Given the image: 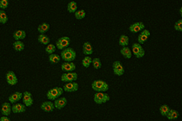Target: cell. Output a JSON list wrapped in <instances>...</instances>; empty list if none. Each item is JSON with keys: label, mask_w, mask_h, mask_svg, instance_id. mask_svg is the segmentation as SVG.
Here are the masks:
<instances>
[{"label": "cell", "mask_w": 182, "mask_h": 121, "mask_svg": "<svg viewBox=\"0 0 182 121\" xmlns=\"http://www.w3.org/2000/svg\"><path fill=\"white\" fill-rule=\"evenodd\" d=\"M68 103V100L65 97H59L58 99L54 100V107L57 110H61L66 106Z\"/></svg>", "instance_id": "obj_14"}, {"label": "cell", "mask_w": 182, "mask_h": 121, "mask_svg": "<svg viewBox=\"0 0 182 121\" xmlns=\"http://www.w3.org/2000/svg\"><path fill=\"white\" fill-rule=\"evenodd\" d=\"M26 111V106L22 103H14L11 106V112L14 113H22Z\"/></svg>", "instance_id": "obj_19"}, {"label": "cell", "mask_w": 182, "mask_h": 121, "mask_svg": "<svg viewBox=\"0 0 182 121\" xmlns=\"http://www.w3.org/2000/svg\"><path fill=\"white\" fill-rule=\"evenodd\" d=\"M179 13H180V15L182 16V8H180V10H179Z\"/></svg>", "instance_id": "obj_39"}, {"label": "cell", "mask_w": 182, "mask_h": 121, "mask_svg": "<svg viewBox=\"0 0 182 121\" xmlns=\"http://www.w3.org/2000/svg\"><path fill=\"white\" fill-rule=\"evenodd\" d=\"M56 46L53 44H49L48 45H46V47L45 49L46 52L49 55L54 54V52L56 51Z\"/></svg>", "instance_id": "obj_35"}, {"label": "cell", "mask_w": 182, "mask_h": 121, "mask_svg": "<svg viewBox=\"0 0 182 121\" xmlns=\"http://www.w3.org/2000/svg\"></svg>", "instance_id": "obj_40"}, {"label": "cell", "mask_w": 182, "mask_h": 121, "mask_svg": "<svg viewBox=\"0 0 182 121\" xmlns=\"http://www.w3.org/2000/svg\"><path fill=\"white\" fill-rule=\"evenodd\" d=\"M170 109V107L169 106H167V105H162V106L159 107V112H160L161 115L166 117L168 113L169 112Z\"/></svg>", "instance_id": "obj_31"}, {"label": "cell", "mask_w": 182, "mask_h": 121, "mask_svg": "<svg viewBox=\"0 0 182 121\" xmlns=\"http://www.w3.org/2000/svg\"><path fill=\"white\" fill-rule=\"evenodd\" d=\"M150 35H151L150 31L149 30H147V29H144V30H142L141 31V33L139 34L138 38H137V42H138L137 43L141 45L144 44V43L147 42L148 38H149Z\"/></svg>", "instance_id": "obj_13"}, {"label": "cell", "mask_w": 182, "mask_h": 121, "mask_svg": "<svg viewBox=\"0 0 182 121\" xmlns=\"http://www.w3.org/2000/svg\"><path fill=\"white\" fill-rule=\"evenodd\" d=\"M38 42L43 45H48L51 42V39L46 34H40L38 36Z\"/></svg>", "instance_id": "obj_25"}, {"label": "cell", "mask_w": 182, "mask_h": 121, "mask_svg": "<svg viewBox=\"0 0 182 121\" xmlns=\"http://www.w3.org/2000/svg\"><path fill=\"white\" fill-rule=\"evenodd\" d=\"M179 113L177 111L174 110V109H170V111L166 117L167 118L168 120H176L179 118Z\"/></svg>", "instance_id": "obj_24"}, {"label": "cell", "mask_w": 182, "mask_h": 121, "mask_svg": "<svg viewBox=\"0 0 182 121\" xmlns=\"http://www.w3.org/2000/svg\"><path fill=\"white\" fill-rule=\"evenodd\" d=\"M26 36V31L24 30H21V29H19V30L15 31L13 34V38H14L16 41H21L24 39Z\"/></svg>", "instance_id": "obj_21"}, {"label": "cell", "mask_w": 182, "mask_h": 121, "mask_svg": "<svg viewBox=\"0 0 182 121\" xmlns=\"http://www.w3.org/2000/svg\"><path fill=\"white\" fill-rule=\"evenodd\" d=\"M83 53L85 56L91 55L93 53V48L90 42H86L83 44Z\"/></svg>", "instance_id": "obj_20"}, {"label": "cell", "mask_w": 182, "mask_h": 121, "mask_svg": "<svg viewBox=\"0 0 182 121\" xmlns=\"http://www.w3.org/2000/svg\"><path fill=\"white\" fill-rule=\"evenodd\" d=\"M92 58L89 56H86L83 60H82V65L85 68H89L91 63H92Z\"/></svg>", "instance_id": "obj_33"}, {"label": "cell", "mask_w": 182, "mask_h": 121, "mask_svg": "<svg viewBox=\"0 0 182 121\" xmlns=\"http://www.w3.org/2000/svg\"><path fill=\"white\" fill-rule=\"evenodd\" d=\"M9 17L4 10H0V24H5L7 23Z\"/></svg>", "instance_id": "obj_30"}, {"label": "cell", "mask_w": 182, "mask_h": 121, "mask_svg": "<svg viewBox=\"0 0 182 121\" xmlns=\"http://www.w3.org/2000/svg\"><path fill=\"white\" fill-rule=\"evenodd\" d=\"M61 70L64 73L73 72L76 68V66L73 62H63L61 66Z\"/></svg>", "instance_id": "obj_16"}, {"label": "cell", "mask_w": 182, "mask_h": 121, "mask_svg": "<svg viewBox=\"0 0 182 121\" xmlns=\"http://www.w3.org/2000/svg\"><path fill=\"white\" fill-rule=\"evenodd\" d=\"M22 96H23L22 93L17 91V92H14L9 96V101H10V103L11 104L17 103L18 101H19L20 100L22 99Z\"/></svg>", "instance_id": "obj_18"}, {"label": "cell", "mask_w": 182, "mask_h": 121, "mask_svg": "<svg viewBox=\"0 0 182 121\" xmlns=\"http://www.w3.org/2000/svg\"><path fill=\"white\" fill-rule=\"evenodd\" d=\"M120 51V54H122V56L126 59L131 58L132 56H133L131 49H130V48H129L128 46L122 47Z\"/></svg>", "instance_id": "obj_22"}, {"label": "cell", "mask_w": 182, "mask_h": 121, "mask_svg": "<svg viewBox=\"0 0 182 121\" xmlns=\"http://www.w3.org/2000/svg\"><path fill=\"white\" fill-rule=\"evenodd\" d=\"M78 10V4L76 2L71 1L68 4L67 11L69 13H75Z\"/></svg>", "instance_id": "obj_27"}, {"label": "cell", "mask_w": 182, "mask_h": 121, "mask_svg": "<svg viewBox=\"0 0 182 121\" xmlns=\"http://www.w3.org/2000/svg\"><path fill=\"white\" fill-rule=\"evenodd\" d=\"M129 38L127 35H125V34H122L120 36L119 38V45L121 46L122 47L127 46L129 45Z\"/></svg>", "instance_id": "obj_26"}, {"label": "cell", "mask_w": 182, "mask_h": 121, "mask_svg": "<svg viewBox=\"0 0 182 121\" xmlns=\"http://www.w3.org/2000/svg\"><path fill=\"white\" fill-rule=\"evenodd\" d=\"M75 17H76V19L78 20H81L83 19L85 17L86 15V12L84 10H77L76 12L74 13Z\"/></svg>", "instance_id": "obj_32"}, {"label": "cell", "mask_w": 182, "mask_h": 121, "mask_svg": "<svg viewBox=\"0 0 182 121\" xmlns=\"http://www.w3.org/2000/svg\"><path fill=\"white\" fill-rule=\"evenodd\" d=\"M91 87L95 92L105 93L109 90L108 83L102 80H95L91 84Z\"/></svg>", "instance_id": "obj_2"}, {"label": "cell", "mask_w": 182, "mask_h": 121, "mask_svg": "<svg viewBox=\"0 0 182 121\" xmlns=\"http://www.w3.org/2000/svg\"><path fill=\"white\" fill-rule=\"evenodd\" d=\"M50 29V24L48 23L44 22L38 25L37 30L41 34H45Z\"/></svg>", "instance_id": "obj_23"}, {"label": "cell", "mask_w": 182, "mask_h": 121, "mask_svg": "<svg viewBox=\"0 0 182 121\" xmlns=\"http://www.w3.org/2000/svg\"><path fill=\"white\" fill-rule=\"evenodd\" d=\"M60 56L64 62H73L76 58V52L73 48L68 47L62 50Z\"/></svg>", "instance_id": "obj_1"}, {"label": "cell", "mask_w": 182, "mask_h": 121, "mask_svg": "<svg viewBox=\"0 0 182 121\" xmlns=\"http://www.w3.org/2000/svg\"><path fill=\"white\" fill-rule=\"evenodd\" d=\"M110 99L108 93L103 92H96L94 95V102L97 105H102L109 101Z\"/></svg>", "instance_id": "obj_4"}, {"label": "cell", "mask_w": 182, "mask_h": 121, "mask_svg": "<svg viewBox=\"0 0 182 121\" xmlns=\"http://www.w3.org/2000/svg\"><path fill=\"white\" fill-rule=\"evenodd\" d=\"M113 71L114 74L117 76H122L125 72L124 66L120 61H114L113 63Z\"/></svg>", "instance_id": "obj_8"}, {"label": "cell", "mask_w": 182, "mask_h": 121, "mask_svg": "<svg viewBox=\"0 0 182 121\" xmlns=\"http://www.w3.org/2000/svg\"><path fill=\"white\" fill-rule=\"evenodd\" d=\"M78 75L76 72H69V73H63L61 75V80L62 82L65 83H70V82H76L78 80Z\"/></svg>", "instance_id": "obj_7"}, {"label": "cell", "mask_w": 182, "mask_h": 121, "mask_svg": "<svg viewBox=\"0 0 182 121\" xmlns=\"http://www.w3.org/2000/svg\"><path fill=\"white\" fill-rule=\"evenodd\" d=\"M0 113H1L4 116H8L10 115L11 113V106L10 103L5 102L2 104L0 107Z\"/></svg>", "instance_id": "obj_17"}, {"label": "cell", "mask_w": 182, "mask_h": 121, "mask_svg": "<svg viewBox=\"0 0 182 121\" xmlns=\"http://www.w3.org/2000/svg\"><path fill=\"white\" fill-rule=\"evenodd\" d=\"M174 29L177 31H182V19H179L174 24Z\"/></svg>", "instance_id": "obj_36"}, {"label": "cell", "mask_w": 182, "mask_h": 121, "mask_svg": "<svg viewBox=\"0 0 182 121\" xmlns=\"http://www.w3.org/2000/svg\"><path fill=\"white\" fill-rule=\"evenodd\" d=\"M22 100L24 105L26 107H30L34 104V99L32 94L29 91H25L23 93Z\"/></svg>", "instance_id": "obj_10"}, {"label": "cell", "mask_w": 182, "mask_h": 121, "mask_svg": "<svg viewBox=\"0 0 182 121\" xmlns=\"http://www.w3.org/2000/svg\"><path fill=\"white\" fill-rule=\"evenodd\" d=\"M13 48L16 51H22L24 49L25 45L21 41H16L13 43Z\"/></svg>", "instance_id": "obj_28"}, {"label": "cell", "mask_w": 182, "mask_h": 121, "mask_svg": "<svg viewBox=\"0 0 182 121\" xmlns=\"http://www.w3.org/2000/svg\"><path fill=\"white\" fill-rule=\"evenodd\" d=\"M131 51L132 54H134L136 58H142L145 55V51L144 48L142 47V45L138 44V43H134V44H133Z\"/></svg>", "instance_id": "obj_5"}, {"label": "cell", "mask_w": 182, "mask_h": 121, "mask_svg": "<svg viewBox=\"0 0 182 121\" xmlns=\"http://www.w3.org/2000/svg\"><path fill=\"white\" fill-rule=\"evenodd\" d=\"M92 64L95 69H100L102 67V62L100 58H95L92 59Z\"/></svg>", "instance_id": "obj_34"}, {"label": "cell", "mask_w": 182, "mask_h": 121, "mask_svg": "<svg viewBox=\"0 0 182 121\" xmlns=\"http://www.w3.org/2000/svg\"><path fill=\"white\" fill-rule=\"evenodd\" d=\"M70 44V38L68 36H62L58 38L56 42V47L59 50H63L65 48L69 47Z\"/></svg>", "instance_id": "obj_6"}, {"label": "cell", "mask_w": 182, "mask_h": 121, "mask_svg": "<svg viewBox=\"0 0 182 121\" xmlns=\"http://www.w3.org/2000/svg\"><path fill=\"white\" fill-rule=\"evenodd\" d=\"M9 1L8 0H0V9L1 10H4L8 7Z\"/></svg>", "instance_id": "obj_37"}, {"label": "cell", "mask_w": 182, "mask_h": 121, "mask_svg": "<svg viewBox=\"0 0 182 121\" xmlns=\"http://www.w3.org/2000/svg\"><path fill=\"white\" fill-rule=\"evenodd\" d=\"M63 88L61 87H54L53 88H51L50 90L48 91L46 93V97L49 100H55L56 99H58L61 97L63 93Z\"/></svg>", "instance_id": "obj_3"}, {"label": "cell", "mask_w": 182, "mask_h": 121, "mask_svg": "<svg viewBox=\"0 0 182 121\" xmlns=\"http://www.w3.org/2000/svg\"><path fill=\"white\" fill-rule=\"evenodd\" d=\"M41 109L43 111L46 112V113H51L54 111L55 107H54L53 103L51 101V100H47V101L43 102L41 104Z\"/></svg>", "instance_id": "obj_15"}, {"label": "cell", "mask_w": 182, "mask_h": 121, "mask_svg": "<svg viewBox=\"0 0 182 121\" xmlns=\"http://www.w3.org/2000/svg\"><path fill=\"white\" fill-rule=\"evenodd\" d=\"M6 80L9 85L15 86L18 83V79L17 75L12 71H9L6 74Z\"/></svg>", "instance_id": "obj_11"}, {"label": "cell", "mask_w": 182, "mask_h": 121, "mask_svg": "<svg viewBox=\"0 0 182 121\" xmlns=\"http://www.w3.org/2000/svg\"><path fill=\"white\" fill-rule=\"evenodd\" d=\"M61 56L60 55H58V54H50L49 56V62L51 63H53V64H55V63H58L61 61Z\"/></svg>", "instance_id": "obj_29"}, {"label": "cell", "mask_w": 182, "mask_h": 121, "mask_svg": "<svg viewBox=\"0 0 182 121\" xmlns=\"http://www.w3.org/2000/svg\"><path fill=\"white\" fill-rule=\"evenodd\" d=\"M0 121H11L10 118H8L7 116H2L0 118Z\"/></svg>", "instance_id": "obj_38"}, {"label": "cell", "mask_w": 182, "mask_h": 121, "mask_svg": "<svg viewBox=\"0 0 182 121\" xmlns=\"http://www.w3.org/2000/svg\"><path fill=\"white\" fill-rule=\"evenodd\" d=\"M63 91L68 93L76 92L79 89V85L76 82H70V83H65L63 86Z\"/></svg>", "instance_id": "obj_9"}, {"label": "cell", "mask_w": 182, "mask_h": 121, "mask_svg": "<svg viewBox=\"0 0 182 121\" xmlns=\"http://www.w3.org/2000/svg\"><path fill=\"white\" fill-rule=\"evenodd\" d=\"M145 28V26L144 24V23L142 22H135L130 25V26L129 27V30L130 31V32L136 34L140 32V31H142V30H144Z\"/></svg>", "instance_id": "obj_12"}]
</instances>
